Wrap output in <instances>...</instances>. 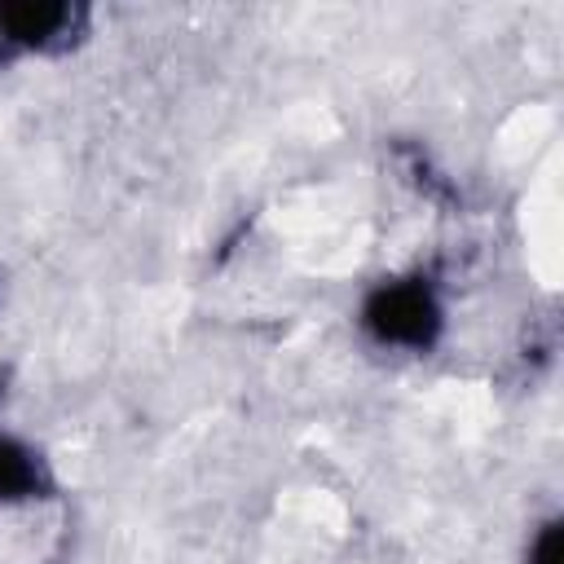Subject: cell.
<instances>
[{"instance_id":"1","label":"cell","mask_w":564,"mask_h":564,"mask_svg":"<svg viewBox=\"0 0 564 564\" xmlns=\"http://www.w3.org/2000/svg\"><path fill=\"white\" fill-rule=\"evenodd\" d=\"M352 335L383 361H432L454 335V295L432 264H392L361 282Z\"/></svg>"},{"instance_id":"2","label":"cell","mask_w":564,"mask_h":564,"mask_svg":"<svg viewBox=\"0 0 564 564\" xmlns=\"http://www.w3.org/2000/svg\"><path fill=\"white\" fill-rule=\"evenodd\" d=\"M88 35L93 9L84 0H0V66L66 57Z\"/></svg>"},{"instance_id":"3","label":"cell","mask_w":564,"mask_h":564,"mask_svg":"<svg viewBox=\"0 0 564 564\" xmlns=\"http://www.w3.org/2000/svg\"><path fill=\"white\" fill-rule=\"evenodd\" d=\"M62 494H66V476L53 449L35 432L0 419V516L53 507L62 502Z\"/></svg>"},{"instance_id":"4","label":"cell","mask_w":564,"mask_h":564,"mask_svg":"<svg viewBox=\"0 0 564 564\" xmlns=\"http://www.w3.org/2000/svg\"><path fill=\"white\" fill-rule=\"evenodd\" d=\"M516 564H564V511L560 507L529 516L516 542Z\"/></svg>"},{"instance_id":"5","label":"cell","mask_w":564,"mask_h":564,"mask_svg":"<svg viewBox=\"0 0 564 564\" xmlns=\"http://www.w3.org/2000/svg\"><path fill=\"white\" fill-rule=\"evenodd\" d=\"M0 304H4V282H0Z\"/></svg>"}]
</instances>
